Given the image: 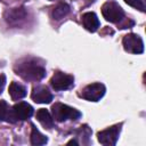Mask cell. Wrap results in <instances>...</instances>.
Segmentation results:
<instances>
[{
  "instance_id": "obj_18",
  "label": "cell",
  "mask_w": 146,
  "mask_h": 146,
  "mask_svg": "<svg viewBox=\"0 0 146 146\" xmlns=\"http://www.w3.org/2000/svg\"><path fill=\"white\" fill-rule=\"evenodd\" d=\"M67 144H75V145H76V144H78V143H76V141H75V140H70V141H68V143H67Z\"/></svg>"
},
{
  "instance_id": "obj_15",
  "label": "cell",
  "mask_w": 146,
  "mask_h": 146,
  "mask_svg": "<svg viewBox=\"0 0 146 146\" xmlns=\"http://www.w3.org/2000/svg\"><path fill=\"white\" fill-rule=\"evenodd\" d=\"M9 105L5 100H0V122L1 121H7L8 115H9Z\"/></svg>"
},
{
  "instance_id": "obj_5",
  "label": "cell",
  "mask_w": 146,
  "mask_h": 146,
  "mask_svg": "<svg viewBox=\"0 0 146 146\" xmlns=\"http://www.w3.org/2000/svg\"><path fill=\"white\" fill-rule=\"evenodd\" d=\"M120 131H121V124H115L105 130H102L97 133L98 141L105 146H114L119 139Z\"/></svg>"
},
{
  "instance_id": "obj_16",
  "label": "cell",
  "mask_w": 146,
  "mask_h": 146,
  "mask_svg": "<svg viewBox=\"0 0 146 146\" xmlns=\"http://www.w3.org/2000/svg\"><path fill=\"white\" fill-rule=\"evenodd\" d=\"M125 3H128L129 6L140 10V11H145V3L143 0H124Z\"/></svg>"
},
{
  "instance_id": "obj_14",
  "label": "cell",
  "mask_w": 146,
  "mask_h": 146,
  "mask_svg": "<svg viewBox=\"0 0 146 146\" xmlns=\"http://www.w3.org/2000/svg\"><path fill=\"white\" fill-rule=\"evenodd\" d=\"M68 11H70V6L67 3H64V2L58 3L52 10V17L54 19H57V21L62 19L64 16L68 14Z\"/></svg>"
},
{
  "instance_id": "obj_19",
  "label": "cell",
  "mask_w": 146,
  "mask_h": 146,
  "mask_svg": "<svg viewBox=\"0 0 146 146\" xmlns=\"http://www.w3.org/2000/svg\"><path fill=\"white\" fill-rule=\"evenodd\" d=\"M50 1H52V0H50Z\"/></svg>"
},
{
  "instance_id": "obj_9",
  "label": "cell",
  "mask_w": 146,
  "mask_h": 146,
  "mask_svg": "<svg viewBox=\"0 0 146 146\" xmlns=\"http://www.w3.org/2000/svg\"><path fill=\"white\" fill-rule=\"evenodd\" d=\"M31 98L35 103H39V104H49L52 100V95L48 90L47 87L38 86V87L33 88L32 94H31Z\"/></svg>"
},
{
  "instance_id": "obj_7",
  "label": "cell",
  "mask_w": 146,
  "mask_h": 146,
  "mask_svg": "<svg viewBox=\"0 0 146 146\" xmlns=\"http://www.w3.org/2000/svg\"><path fill=\"white\" fill-rule=\"evenodd\" d=\"M74 83V78L70 74H66V73H63L60 71H56L52 75V78L50 79V84L51 87L57 90V91H60V90H66V89H70Z\"/></svg>"
},
{
  "instance_id": "obj_11",
  "label": "cell",
  "mask_w": 146,
  "mask_h": 146,
  "mask_svg": "<svg viewBox=\"0 0 146 146\" xmlns=\"http://www.w3.org/2000/svg\"><path fill=\"white\" fill-rule=\"evenodd\" d=\"M36 119L38 121L41 123L42 127H44L46 129H50L52 128L54 125V119H52V115L49 113L48 110L46 108H40L38 112H36Z\"/></svg>"
},
{
  "instance_id": "obj_2",
  "label": "cell",
  "mask_w": 146,
  "mask_h": 146,
  "mask_svg": "<svg viewBox=\"0 0 146 146\" xmlns=\"http://www.w3.org/2000/svg\"><path fill=\"white\" fill-rule=\"evenodd\" d=\"M51 115L52 119H55L56 121L64 122L66 120H73V121L78 120L81 116V113L68 105L62 103H55L51 107Z\"/></svg>"
},
{
  "instance_id": "obj_10",
  "label": "cell",
  "mask_w": 146,
  "mask_h": 146,
  "mask_svg": "<svg viewBox=\"0 0 146 146\" xmlns=\"http://www.w3.org/2000/svg\"><path fill=\"white\" fill-rule=\"evenodd\" d=\"M81 21H82L84 29L88 30L89 32H95L99 27V19L97 17V15L92 11L84 13L81 17Z\"/></svg>"
},
{
  "instance_id": "obj_13",
  "label": "cell",
  "mask_w": 146,
  "mask_h": 146,
  "mask_svg": "<svg viewBox=\"0 0 146 146\" xmlns=\"http://www.w3.org/2000/svg\"><path fill=\"white\" fill-rule=\"evenodd\" d=\"M48 141L47 137L42 135L35 125L32 124V130H31V144L32 145H44Z\"/></svg>"
},
{
  "instance_id": "obj_3",
  "label": "cell",
  "mask_w": 146,
  "mask_h": 146,
  "mask_svg": "<svg viewBox=\"0 0 146 146\" xmlns=\"http://www.w3.org/2000/svg\"><path fill=\"white\" fill-rule=\"evenodd\" d=\"M32 114H33V107L25 102H21L15 104L13 107H10L7 121L11 123L16 121H24L30 119Z\"/></svg>"
},
{
  "instance_id": "obj_8",
  "label": "cell",
  "mask_w": 146,
  "mask_h": 146,
  "mask_svg": "<svg viewBox=\"0 0 146 146\" xmlns=\"http://www.w3.org/2000/svg\"><path fill=\"white\" fill-rule=\"evenodd\" d=\"M122 43L124 50L130 54H141L144 51V42L141 38L135 33H129L124 35Z\"/></svg>"
},
{
  "instance_id": "obj_12",
  "label": "cell",
  "mask_w": 146,
  "mask_h": 146,
  "mask_svg": "<svg viewBox=\"0 0 146 146\" xmlns=\"http://www.w3.org/2000/svg\"><path fill=\"white\" fill-rule=\"evenodd\" d=\"M9 95L13 100H19L26 96V88L17 82H11L9 86Z\"/></svg>"
},
{
  "instance_id": "obj_4",
  "label": "cell",
  "mask_w": 146,
  "mask_h": 146,
  "mask_svg": "<svg viewBox=\"0 0 146 146\" xmlns=\"http://www.w3.org/2000/svg\"><path fill=\"white\" fill-rule=\"evenodd\" d=\"M102 14L104 18L111 23H119L124 18L123 9L115 1H107L102 7Z\"/></svg>"
},
{
  "instance_id": "obj_6",
  "label": "cell",
  "mask_w": 146,
  "mask_h": 146,
  "mask_svg": "<svg viewBox=\"0 0 146 146\" xmlns=\"http://www.w3.org/2000/svg\"><path fill=\"white\" fill-rule=\"evenodd\" d=\"M105 91H106L105 86L103 83L96 82V83H91L84 87L80 92V97L89 102H98L105 95Z\"/></svg>"
},
{
  "instance_id": "obj_17",
  "label": "cell",
  "mask_w": 146,
  "mask_h": 146,
  "mask_svg": "<svg viewBox=\"0 0 146 146\" xmlns=\"http://www.w3.org/2000/svg\"><path fill=\"white\" fill-rule=\"evenodd\" d=\"M5 84H6V76L3 74H0V95H1V92L3 90Z\"/></svg>"
},
{
  "instance_id": "obj_1",
  "label": "cell",
  "mask_w": 146,
  "mask_h": 146,
  "mask_svg": "<svg viewBox=\"0 0 146 146\" xmlns=\"http://www.w3.org/2000/svg\"><path fill=\"white\" fill-rule=\"evenodd\" d=\"M16 72L23 79L30 81H38L41 80L46 75V71L41 65H38L34 62H24L16 66Z\"/></svg>"
}]
</instances>
